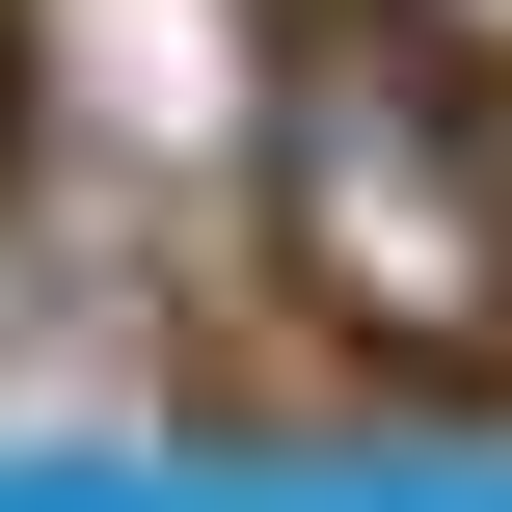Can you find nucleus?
<instances>
[{
	"label": "nucleus",
	"instance_id": "nucleus-1",
	"mask_svg": "<svg viewBox=\"0 0 512 512\" xmlns=\"http://www.w3.org/2000/svg\"><path fill=\"white\" fill-rule=\"evenodd\" d=\"M270 135H297L324 297H378V324H486V297H512V216H486V162H459V81L324 54V81H270Z\"/></svg>",
	"mask_w": 512,
	"mask_h": 512
},
{
	"label": "nucleus",
	"instance_id": "nucleus-2",
	"mask_svg": "<svg viewBox=\"0 0 512 512\" xmlns=\"http://www.w3.org/2000/svg\"><path fill=\"white\" fill-rule=\"evenodd\" d=\"M0 54L81 189H243L270 135V0H0Z\"/></svg>",
	"mask_w": 512,
	"mask_h": 512
}]
</instances>
